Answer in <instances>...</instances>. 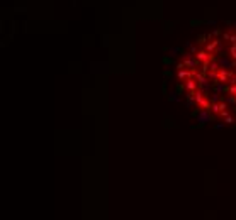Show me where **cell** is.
<instances>
[{
	"label": "cell",
	"instance_id": "6da1fadb",
	"mask_svg": "<svg viewBox=\"0 0 236 220\" xmlns=\"http://www.w3.org/2000/svg\"><path fill=\"white\" fill-rule=\"evenodd\" d=\"M185 87H187V90H189V92H195V90L199 88V83H195V81H194V78H187Z\"/></svg>",
	"mask_w": 236,
	"mask_h": 220
},
{
	"label": "cell",
	"instance_id": "7a4b0ae2",
	"mask_svg": "<svg viewBox=\"0 0 236 220\" xmlns=\"http://www.w3.org/2000/svg\"><path fill=\"white\" fill-rule=\"evenodd\" d=\"M185 90H187V87H185V83H183V81H179V83L175 85V90H173V92L177 93L179 97H182V95L185 93Z\"/></svg>",
	"mask_w": 236,
	"mask_h": 220
},
{
	"label": "cell",
	"instance_id": "3957f363",
	"mask_svg": "<svg viewBox=\"0 0 236 220\" xmlns=\"http://www.w3.org/2000/svg\"><path fill=\"white\" fill-rule=\"evenodd\" d=\"M175 25H177V22H175V20L163 22V31H165V32H172V31H175Z\"/></svg>",
	"mask_w": 236,
	"mask_h": 220
},
{
	"label": "cell",
	"instance_id": "277c9868",
	"mask_svg": "<svg viewBox=\"0 0 236 220\" xmlns=\"http://www.w3.org/2000/svg\"><path fill=\"white\" fill-rule=\"evenodd\" d=\"M165 127H177V124H175V119L173 117H168V115H165V120H163Z\"/></svg>",
	"mask_w": 236,
	"mask_h": 220
},
{
	"label": "cell",
	"instance_id": "5b68a950",
	"mask_svg": "<svg viewBox=\"0 0 236 220\" xmlns=\"http://www.w3.org/2000/svg\"><path fill=\"white\" fill-rule=\"evenodd\" d=\"M229 92H231V87H229L228 83H221V87H219V93H221V95H229Z\"/></svg>",
	"mask_w": 236,
	"mask_h": 220
},
{
	"label": "cell",
	"instance_id": "8992f818",
	"mask_svg": "<svg viewBox=\"0 0 236 220\" xmlns=\"http://www.w3.org/2000/svg\"><path fill=\"white\" fill-rule=\"evenodd\" d=\"M189 24H190L192 27H197V25H204V24H207V20H206V19H192Z\"/></svg>",
	"mask_w": 236,
	"mask_h": 220
},
{
	"label": "cell",
	"instance_id": "52a82bcc",
	"mask_svg": "<svg viewBox=\"0 0 236 220\" xmlns=\"http://www.w3.org/2000/svg\"><path fill=\"white\" fill-rule=\"evenodd\" d=\"M162 64H165V66H172V64H175V61H173L172 56H162Z\"/></svg>",
	"mask_w": 236,
	"mask_h": 220
},
{
	"label": "cell",
	"instance_id": "ba28073f",
	"mask_svg": "<svg viewBox=\"0 0 236 220\" xmlns=\"http://www.w3.org/2000/svg\"><path fill=\"white\" fill-rule=\"evenodd\" d=\"M219 44H221V41H212V42H209V44L206 46V49H207L209 53H212V51H214V49L218 48Z\"/></svg>",
	"mask_w": 236,
	"mask_h": 220
},
{
	"label": "cell",
	"instance_id": "9c48e42d",
	"mask_svg": "<svg viewBox=\"0 0 236 220\" xmlns=\"http://www.w3.org/2000/svg\"><path fill=\"white\" fill-rule=\"evenodd\" d=\"M207 39H209V36H207V34H199V36H197V41H195V42H197L199 46H204Z\"/></svg>",
	"mask_w": 236,
	"mask_h": 220
},
{
	"label": "cell",
	"instance_id": "30bf717a",
	"mask_svg": "<svg viewBox=\"0 0 236 220\" xmlns=\"http://www.w3.org/2000/svg\"><path fill=\"white\" fill-rule=\"evenodd\" d=\"M202 95H204V93H202V90H195V92H194L195 103H197V105H200V103H202V100H204V98H202Z\"/></svg>",
	"mask_w": 236,
	"mask_h": 220
},
{
	"label": "cell",
	"instance_id": "8fae6325",
	"mask_svg": "<svg viewBox=\"0 0 236 220\" xmlns=\"http://www.w3.org/2000/svg\"><path fill=\"white\" fill-rule=\"evenodd\" d=\"M162 93H163L165 97L168 95V80H166V78L162 81Z\"/></svg>",
	"mask_w": 236,
	"mask_h": 220
},
{
	"label": "cell",
	"instance_id": "7c38bea8",
	"mask_svg": "<svg viewBox=\"0 0 236 220\" xmlns=\"http://www.w3.org/2000/svg\"><path fill=\"white\" fill-rule=\"evenodd\" d=\"M207 53H206V51H199V53H197V54H195V59H199V61H206V59H207Z\"/></svg>",
	"mask_w": 236,
	"mask_h": 220
},
{
	"label": "cell",
	"instance_id": "4fadbf2b",
	"mask_svg": "<svg viewBox=\"0 0 236 220\" xmlns=\"http://www.w3.org/2000/svg\"><path fill=\"white\" fill-rule=\"evenodd\" d=\"M179 98H180V97H179V95H177L175 92L172 93V95H166V100H168V102H177Z\"/></svg>",
	"mask_w": 236,
	"mask_h": 220
},
{
	"label": "cell",
	"instance_id": "5bb4252c",
	"mask_svg": "<svg viewBox=\"0 0 236 220\" xmlns=\"http://www.w3.org/2000/svg\"><path fill=\"white\" fill-rule=\"evenodd\" d=\"M190 115H192V117H199V115H200V107H199V105L190 112Z\"/></svg>",
	"mask_w": 236,
	"mask_h": 220
},
{
	"label": "cell",
	"instance_id": "9a60e30c",
	"mask_svg": "<svg viewBox=\"0 0 236 220\" xmlns=\"http://www.w3.org/2000/svg\"><path fill=\"white\" fill-rule=\"evenodd\" d=\"M163 78H166V80H168V78H173V71H172V70H165Z\"/></svg>",
	"mask_w": 236,
	"mask_h": 220
},
{
	"label": "cell",
	"instance_id": "2e32d148",
	"mask_svg": "<svg viewBox=\"0 0 236 220\" xmlns=\"http://www.w3.org/2000/svg\"><path fill=\"white\" fill-rule=\"evenodd\" d=\"M233 122H235V119H233L231 115H228V117H224V124H228V125H233Z\"/></svg>",
	"mask_w": 236,
	"mask_h": 220
},
{
	"label": "cell",
	"instance_id": "e0dca14e",
	"mask_svg": "<svg viewBox=\"0 0 236 220\" xmlns=\"http://www.w3.org/2000/svg\"><path fill=\"white\" fill-rule=\"evenodd\" d=\"M211 34H212V37H219L221 36V34H222V31H221V29H214V31H212V32H211Z\"/></svg>",
	"mask_w": 236,
	"mask_h": 220
},
{
	"label": "cell",
	"instance_id": "ac0fdd59",
	"mask_svg": "<svg viewBox=\"0 0 236 220\" xmlns=\"http://www.w3.org/2000/svg\"><path fill=\"white\" fill-rule=\"evenodd\" d=\"M206 127V122H202V120H200L199 124H195V125H192V127L190 129H204Z\"/></svg>",
	"mask_w": 236,
	"mask_h": 220
},
{
	"label": "cell",
	"instance_id": "d6986e66",
	"mask_svg": "<svg viewBox=\"0 0 236 220\" xmlns=\"http://www.w3.org/2000/svg\"><path fill=\"white\" fill-rule=\"evenodd\" d=\"M189 51H190L192 54H195V53H197V48H195V46H189Z\"/></svg>",
	"mask_w": 236,
	"mask_h": 220
},
{
	"label": "cell",
	"instance_id": "ffe728a7",
	"mask_svg": "<svg viewBox=\"0 0 236 220\" xmlns=\"http://www.w3.org/2000/svg\"><path fill=\"white\" fill-rule=\"evenodd\" d=\"M229 37H231V34H228V32H224V34H222V41H229Z\"/></svg>",
	"mask_w": 236,
	"mask_h": 220
},
{
	"label": "cell",
	"instance_id": "44dd1931",
	"mask_svg": "<svg viewBox=\"0 0 236 220\" xmlns=\"http://www.w3.org/2000/svg\"><path fill=\"white\" fill-rule=\"evenodd\" d=\"M211 70L216 71V70H218V63H212V64H211Z\"/></svg>",
	"mask_w": 236,
	"mask_h": 220
},
{
	"label": "cell",
	"instance_id": "7402d4cb",
	"mask_svg": "<svg viewBox=\"0 0 236 220\" xmlns=\"http://www.w3.org/2000/svg\"><path fill=\"white\" fill-rule=\"evenodd\" d=\"M222 127H224V122H222V124H216V125H214V129H218V130H219V129H222Z\"/></svg>",
	"mask_w": 236,
	"mask_h": 220
},
{
	"label": "cell",
	"instance_id": "603a6c76",
	"mask_svg": "<svg viewBox=\"0 0 236 220\" xmlns=\"http://www.w3.org/2000/svg\"><path fill=\"white\" fill-rule=\"evenodd\" d=\"M229 41H231V44H236V36H231V37H229Z\"/></svg>",
	"mask_w": 236,
	"mask_h": 220
},
{
	"label": "cell",
	"instance_id": "cb8c5ba5",
	"mask_svg": "<svg viewBox=\"0 0 236 220\" xmlns=\"http://www.w3.org/2000/svg\"><path fill=\"white\" fill-rule=\"evenodd\" d=\"M235 113H236V109H235Z\"/></svg>",
	"mask_w": 236,
	"mask_h": 220
}]
</instances>
